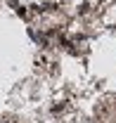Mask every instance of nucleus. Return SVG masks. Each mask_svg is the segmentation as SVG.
Segmentation results:
<instances>
[]
</instances>
